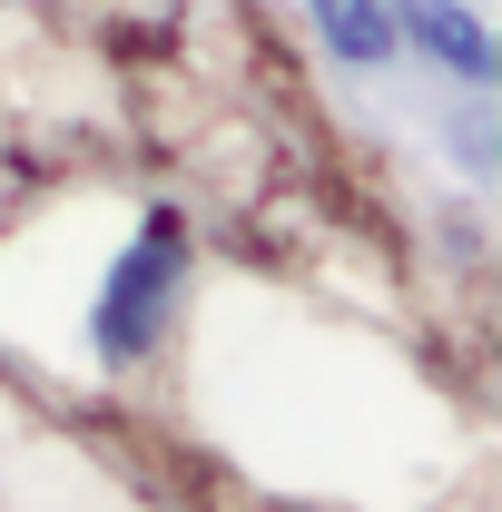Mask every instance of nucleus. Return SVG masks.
I'll return each instance as SVG.
<instances>
[{"label": "nucleus", "mask_w": 502, "mask_h": 512, "mask_svg": "<svg viewBox=\"0 0 502 512\" xmlns=\"http://www.w3.org/2000/svg\"><path fill=\"white\" fill-rule=\"evenodd\" d=\"M188 296H197V227L178 207H138L128 237L99 266H89V296H79V365L89 375H148L178 325H188Z\"/></svg>", "instance_id": "f257e3e1"}, {"label": "nucleus", "mask_w": 502, "mask_h": 512, "mask_svg": "<svg viewBox=\"0 0 502 512\" xmlns=\"http://www.w3.org/2000/svg\"><path fill=\"white\" fill-rule=\"evenodd\" d=\"M315 40H325V60L355 69V79H384V69L404 60V40H394V0H306Z\"/></svg>", "instance_id": "7ed1b4c3"}, {"label": "nucleus", "mask_w": 502, "mask_h": 512, "mask_svg": "<svg viewBox=\"0 0 502 512\" xmlns=\"http://www.w3.org/2000/svg\"><path fill=\"white\" fill-rule=\"evenodd\" d=\"M394 40H404V60L443 69V79L473 89V99L502 79V40H493V20H483L473 0H394Z\"/></svg>", "instance_id": "f03ea898"}]
</instances>
